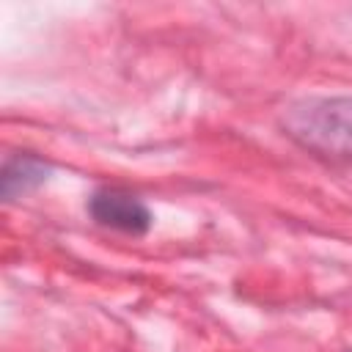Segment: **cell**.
Returning a JSON list of instances; mask_svg holds the SVG:
<instances>
[{
	"label": "cell",
	"mask_w": 352,
	"mask_h": 352,
	"mask_svg": "<svg viewBox=\"0 0 352 352\" xmlns=\"http://www.w3.org/2000/svg\"><path fill=\"white\" fill-rule=\"evenodd\" d=\"M88 212L99 226L121 231V234L140 236V234H146L151 228L148 206L138 195H132L126 190H116V187L96 190L88 198Z\"/></svg>",
	"instance_id": "2"
},
{
	"label": "cell",
	"mask_w": 352,
	"mask_h": 352,
	"mask_svg": "<svg viewBox=\"0 0 352 352\" xmlns=\"http://www.w3.org/2000/svg\"><path fill=\"white\" fill-rule=\"evenodd\" d=\"M280 129L302 151L330 165L352 168V99L308 96L292 102L280 116Z\"/></svg>",
	"instance_id": "1"
},
{
	"label": "cell",
	"mask_w": 352,
	"mask_h": 352,
	"mask_svg": "<svg viewBox=\"0 0 352 352\" xmlns=\"http://www.w3.org/2000/svg\"><path fill=\"white\" fill-rule=\"evenodd\" d=\"M52 173V165L44 162L36 154H14L6 160L3 173H0V190L6 201H14L25 192H33L36 187H41Z\"/></svg>",
	"instance_id": "3"
}]
</instances>
